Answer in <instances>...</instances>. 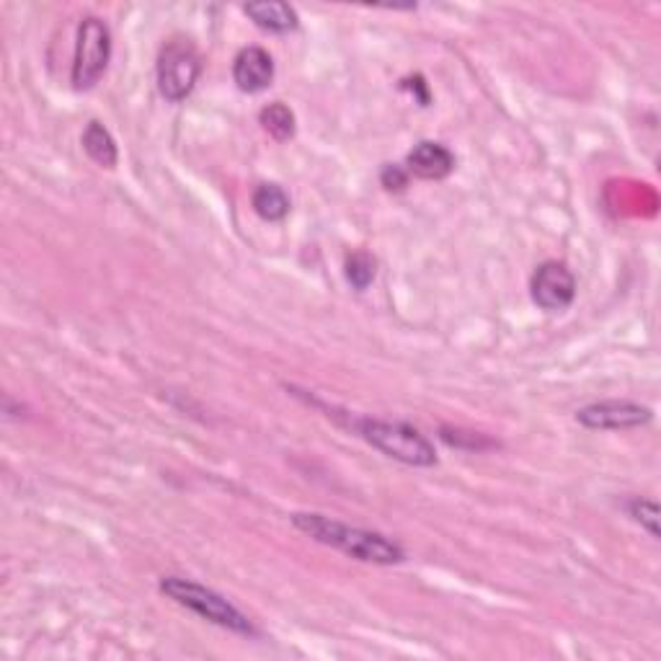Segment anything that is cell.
<instances>
[{
	"instance_id": "1",
	"label": "cell",
	"mask_w": 661,
	"mask_h": 661,
	"mask_svg": "<svg viewBox=\"0 0 661 661\" xmlns=\"http://www.w3.org/2000/svg\"><path fill=\"white\" fill-rule=\"evenodd\" d=\"M292 524L303 532V535L313 538L315 543L330 545L336 551L351 555V559L365 563H378V566H393V563L405 561V551L395 540H390L380 532L351 528L330 517L315 514V512H297L292 514Z\"/></svg>"
},
{
	"instance_id": "2",
	"label": "cell",
	"mask_w": 661,
	"mask_h": 661,
	"mask_svg": "<svg viewBox=\"0 0 661 661\" xmlns=\"http://www.w3.org/2000/svg\"><path fill=\"white\" fill-rule=\"evenodd\" d=\"M161 592L174 599L176 605H182V607H186V610L197 613L199 618L215 622V626L232 630V633H240V636L257 633V630H253V626H251V620H248L236 605H230L228 599L217 595V592L202 587V584L189 582V578L165 576L161 582Z\"/></svg>"
},
{
	"instance_id": "3",
	"label": "cell",
	"mask_w": 661,
	"mask_h": 661,
	"mask_svg": "<svg viewBox=\"0 0 661 661\" xmlns=\"http://www.w3.org/2000/svg\"><path fill=\"white\" fill-rule=\"evenodd\" d=\"M359 434L370 442L375 449L393 457L398 463L416 465V468H430L437 463L432 442L422 432L401 422H380V419H362Z\"/></svg>"
},
{
	"instance_id": "4",
	"label": "cell",
	"mask_w": 661,
	"mask_h": 661,
	"mask_svg": "<svg viewBox=\"0 0 661 661\" xmlns=\"http://www.w3.org/2000/svg\"><path fill=\"white\" fill-rule=\"evenodd\" d=\"M111 57V34L109 26L101 19L88 17L83 19L78 29V44H75L73 57V86L78 91H88L96 83L101 80V75L107 73Z\"/></svg>"
},
{
	"instance_id": "5",
	"label": "cell",
	"mask_w": 661,
	"mask_h": 661,
	"mask_svg": "<svg viewBox=\"0 0 661 661\" xmlns=\"http://www.w3.org/2000/svg\"><path fill=\"white\" fill-rule=\"evenodd\" d=\"M202 63L189 40H171L158 57V88L169 101H184L199 78Z\"/></svg>"
},
{
	"instance_id": "6",
	"label": "cell",
	"mask_w": 661,
	"mask_h": 661,
	"mask_svg": "<svg viewBox=\"0 0 661 661\" xmlns=\"http://www.w3.org/2000/svg\"><path fill=\"white\" fill-rule=\"evenodd\" d=\"M576 280L561 261H545L532 277V300L548 313H561L574 303Z\"/></svg>"
},
{
	"instance_id": "7",
	"label": "cell",
	"mask_w": 661,
	"mask_h": 661,
	"mask_svg": "<svg viewBox=\"0 0 661 661\" xmlns=\"http://www.w3.org/2000/svg\"><path fill=\"white\" fill-rule=\"evenodd\" d=\"M651 409L633 401H603L576 411V422L587 430H636L651 422Z\"/></svg>"
},
{
	"instance_id": "8",
	"label": "cell",
	"mask_w": 661,
	"mask_h": 661,
	"mask_svg": "<svg viewBox=\"0 0 661 661\" xmlns=\"http://www.w3.org/2000/svg\"><path fill=\"white\" fill-rule=\"evenodd\" d=\"M232 80L243 94H259L272 86L274 80V59L267 50L246 47L238 52L232 63Z\"/></svg>"
},
{
	"instance_id": "9",
	"label": "cell",
	"mask_w": 661,
	"mask_h": 661,
	"mask_svg": "<svg viewBox=\"0 0 661 661\" xmlns=\"http://www.w3.org/2000/svg\"><path fill=\"white\" fill-rule=\"evenodd\" d=\"M405 165H409V174L413 176L426 178V182H440L455 169V155L440 142L424 140L411 150L409 158H405Z\"/></svg>"
},
{
	"instance_id": "10",
	"label": "cell",
	"mask_w": 661,
	"mask_h": 661,
	"mask_svg": "<svg viewBox=\"0 0 661 661\" xmlns=\"http://www.w3.org/2000/svg\"><path fill=\"white\" fill-rule=\"evenodd\" d=\"M246 17L253 21L259 29L274 34H284L297 29V11L290 3H280V0H261V3L243 6Z\"/></svg>"
},
{
	"instance_id": "11",
	"label": "cell",
	"mask_w": 661,
	"mask_h": 661,
	"mask_svg": "<svg viewBox=\"0 0 661 661\" xmlns=\"http://www.w3.org/2000/svg\"><path fill=\"white\" fill-rule=\"evenodd\" d=\"M83 148L104 169H115L117 165V142L111 138V132L101 122H91L83 132Z\"/></svg>"
},
{
	"instance_id": "12",
	"label": "cell",
	"mask_w": 661,
	"mask_h": 661,
	"mask_svg": "<svg viewBox=\"0 0 661 661\" xmlns=\"http://www.w3.org/2000/svg\"><path fill=\"white\" fill-rule=\"evenodd\" d=\"M253 209H257L259 217H264L269 223L284 220L290 213V197L284 194L282 186L261 184L259 189L253 192Z\"/></svg>"
},
{
	"instance_id": "13",
	"label": "cell",
	"mask_w": 661,
	"mask_h": 661,
	"mask_svg": "<svg viewBox=\"0 0 661 661\" xmlns=\"http://www.w3.org/2000/svg\"><path fill=\"white\" fill-rule=\"evenodd\" d=\"M261 124H264V130L272 134L274 140H290L292 134H295V115H292L290 107H284V104H269V107L261 109Z\"/></svg>"
},
{
	"instance_id": "14",
	"label": "cell",
	"mask_w": 661,
	"mask_h": 661,
	"mask_svg": "<svg viewBox=\"0 0 661 661\" xmlns=\"http://www.w3.org/2000/svg\"><path fill=\"white\" fill-rule=\"evenodd\" d=\"M347 280L355 290H367L375 280V259L370 253L359 251L347 261Z\"/></svg>"
},
{
	"instance_id": "15",
	"label": "cell",
	"mask_w": 661,
	"mask_h": 661,
	"mask_svg": "<svg viewBox=\"0 0 661 661\" xmlns=\"http://www.w3.org/2000/svg\"><path fill=\"white\" fill-rule=\"evenodd\" d=\"M630 517H633L636 522H641V528L649 530L651 538H659V507H657V501L633 499V501H630Z\"/></svg>"
},
{
	"instance_id": "16",
	"label": "cell",
	"mask_w": 661,
	"mask_h": 661,
	"mask_svg": "<svg viewBox=\"0 0 661 661\" xmlns=\"http://www.w3.org/2000/svg\"><path fill=\"white\" fill-rule=\"evenodd\" d=\"M405 182H409V174H405L403 169H398V165H388V169L382 171V186L390 192L403 189Z\"/></svg>"
}]
</instances>
